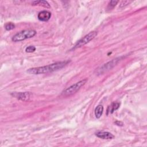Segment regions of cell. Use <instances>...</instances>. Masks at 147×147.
I'll list each match as a JSON object with an SVG mask.
<instances>
[{"instance_id":"9c48e42d","label":"cell","mask_w":147,"mask_h":147,"mask_svg":"<svg viewBox=\"0 0 147 147\" xmlns=\"http://www.w3.org/2000/svg\"><path fill=\"white\" fill-rule=\"evenodd\" d=\"M119 103L118 102L113 103L111 105H110L107 109V114H112L114 111L117 110L119 107Z\"/></svg>"},{"instance_id":"2e32d148","label":"cell","mask_w":147,"mask_h":147,"mask_svg":"<svg viewBox=\"0 0 147 147\" xmlns=\"http://www.w3.org/2000/svg\"><path fill=\"white\" fill-rule=\"evenodd\" d=\"M115 123L116 125H118V126H122V125H123V123H122V122H121V121H116V122H115Z\"/></svg>"},{"instance_id":"8fae6325","label":"cell","mask_w":147,"mask_h":147,"mask_svg":"<svg viewBox=\"0 0 147 147\" xmlns=\"http://www.w3.org/2000/svg\"><path fill=\"white\" fill-rule=\"evenodd\" d=\"M103 107L102 105H98L95 110V115L96 118H99L102 113H103Z\"/></svg>"},{"instance_id":"8992f818","label":"cell","mask_w":147,"mask_h":147,"mask_svg":"<svg viewBox=\"0 0 147 147\" xmlns=\"http://www.w3.org/2000/svg\"><path fill=\"white\" fill-rule=\"evenodd\" d=\"M51 17V13L47 10H43L40 11L37 16V18L40 21H47Z\"/></svg>"},{"instance_id":"277c9868","label":"cell","mask_w":147,"mask_h":147,"mask_svg":"<svg viewBox=\"0 0 147 147\" xmlns=\"http://www.w3.org/2000/svg\"><path fill=\"white\" fill-rule=\"evenodd\" d=\"M98 33L96 31H92L90 32L88 34L84 36L83 38H82L80 40H79L75 45V46L73 47V49H76L78 48L81 47L82 46H83L84 45L86 44L88 42H90L91 40L94 39L95 36L97 35Z\"/></svg>"},{"instance_id":"5b68a950","label":"cell","mask_w":147,"mask_h":147,"mask_svg":"<svg viewBox=\"0 0 147 147\" xmlns=\"http://www.w3.org/2000/svg\"><path fill=\"white\" fill-rule=\"evenodd\" d=\"M119 60H120V58H117V59H113L111 61L107 63L106 64H105V65L102 66L100 69H99L98 72L99 74H102L103 72H105V71H107L110 69L114 66L115 65V64L118 62V61Z\"/></svg>"},{"instance_id":"5bb4252c","label":"cell","mask_w":147,"mask_h":147,"mask_svg":"<svg viewBox=\"0 0 147 147\" xmlns=\"http://www.w3.org/2000/svg\"><path fill=\"white\" fill-rule=\"evenodd\" d=\"M36 51V47L34 46H33V45H30V46H29L28 47L26 48L25 49V51L26 52H28V53H31V52H33Z\"/></svg>"},{"instance_id":"7a4b0ae2","label":"cell","mask_w":147,"mask_h":147,"mask_svg":"<svg viewBox=\"0 0 147 147\" xmlns=\"http://www.w3.org/2000/svg\"><path fill=\"white\" fill-rule=\"evenodd\" d=\"M36 34V32L34 30L28 29L21 31L16 33L13 37L12 41L14 42H18L25 40L28 38L34 37Z\"/></svg>"},{"instance_id":"6da1fadb","label":"cell","mask_w":147,"mask_h":147,"mask_svg":"<svg viewBox=\"0 0 147 147\" xmlns=\"http://www.w3.org/2000/svg\"><path fill=\"white\" fill-rule=\"evenodd\" d=\"M68 63H69V61L68 60L57 62V63L49 64L45 66L29 68L26 71V72L28 74H33V75L47 74L48 72H52L60 69L61 68L65 66Z\"/></svg>"},{"instance_id":"9a60e30c","label":"cell","mask_w":147,"mask_h":147,"mask_svg":"<svg viewBox=\"0 0 147 147\" xmlns=\"http://www.w3.org/2000/svg\"><path fill=\"white\" fill-rule=\"evenodd\" d=\"M131 1H123L121 2L120 4V7H123L125 6H126L127 5H129L130 3H131Z\"/></svg>"},{"instance_id":"3957f363","label":"cell","mask_w":147,"mask_h":147,"mask_svg":"<svg viewBox=\"0 0 147 147\" xmlns=\"http://www.w3.org/2000/svg\"><path fill=\"white\" fill-rule=\"evenodd\" d=\"M86 81L87 79H83L75 83L74 84H72V86L66 88L64 91H63L61 95L64 96H68L75 94L78 91H79L81 88L82 86H83L85 84Z\"/></svg>"},{"instance_id":"7c38bea8","label":"cell","mask_w":147,"mask_h":147,"mask_svg":"<svg viewBox=\"0 0 147 147\" xmlns=\"http://www.w3.org/2000/svg\"><path fill=\"white\" fill-rule=\"evenodd\" d=\"M118 2V1H111L108 4L107 10H112L115 6V5L117 4Z\"/></svg>"},{"instance_id":"30bf717a","label":"cell","mask_w":147,"mask_h":147,"mask_svg":"<svg viewBox=\"0 0 147 147\" xmlns=\"http://www.w3.org/2000/svg\"><path fill=\"white\" fill-rule=\"evenodd\" d=\"M32 5H40L46 8H50L51 6L48 2L46 1H35L32 2Z\"/></svg>"},{"instance_id":"52a82bcc","label":"cell","mask_w":147,"mask_h":147,"mask_svg":"<svg viewBox=\"0 0 147 147\" xmlns=\"http://www.w3.org/2000/svg\"><path fill=\"white\" fill-rule=\"evenodd\" d=\"M95 135L98 137L104 140H111L114 138V135L108 131H99L97 132Z\"/></svg>"},{"instance_id":"4fadbf2b","label":"cell","mask_w":147,"mask_h":147,"mask_svg":"<svg viewBox=\"0 0 147 147\" xmlns=\"http://www.w3.org/2000/svg\"><path fill=\"white\" fill-rule=\"evenodd\" d=\"M5 29H6L7 30H12V29H14L15 25H14V24H13L12 22H8V23H7V24L5 25Z\"/></svg>"},{"instance_id":"ba28073f","label":"cell","mask_w":147,"mask_h":147,"mask_svg":"<svg viewBox=\"0 0 147 147\" xmlns=\"http://www.w3.org/2000/svg\"><path fill=\"white\" fill-rule=\"evenodd\" d=\"M13 96L17 98L18 99L22 100H28L30 97V94L28 92H16L13 94Z\"/></svg>"}]
</instances>
